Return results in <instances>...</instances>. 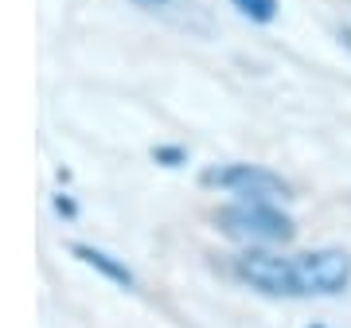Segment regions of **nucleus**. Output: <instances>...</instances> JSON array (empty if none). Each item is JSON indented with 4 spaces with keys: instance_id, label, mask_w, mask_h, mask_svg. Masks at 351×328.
Segmentation results:
<instances>
[{
    "instance_id": "nucleus-1",
    "label": "nucleus",
    "mask_w": 351,
    "mask_h": 328,
    "mask_svg": "<svg viewBox=\"0 0 351 328\" xmlns=\"http://www.w3.org/2000/svg\"><path fill=\"white\" fill-rule=\"evenodd\" d=\"M219 227L230 239H242V242H289L297 235L289 215H281L274 203H254V200L223 207L219 211Z\"/></svg>"
},
{
    "instance_id": "nucleus-4",
    "label": "nucleus",
    "mask_w": 351,
    "mask_h": 328,
    "mask_svg": "<svg viewBox=\"0 0 351 328\" xmlns=\"http://www.w3.org/2000/svg\"><path fill=\"white\" fill-rule=\"evenodd\" d=\"M239 278L250 281L258 293H269V297H301L297 258H281V254L269 250H246L239 258Z\"/></svg>"
},
{
    "instance_id": "nucleus-2",
    "label": "nucleus",
    "mask_w": 351,
    "mask_h": 328,
    "mask_svg": "<svg viewBox=\"0 0 351 328\" xmlns=\"http://www.w3.org/2000/svg\"><path fill=\"white\" fill-rule=\"evenodd\" d=\"M297 285L301 297H336L351 285V258L348 250L324 246L297 258Z\"/></svg>"
},
{
    "instance_id": "nucleus-3",
    "label": "nucleus",
    "mask_w": 351,
    "mask_h": 328,
    "mask_svg": "<svg viewBox=\"0 0 351 328\" xmlns=\"http://www.w3.org/2000/svg\"><path fill=\"white\" fill-rule=\"evenodd\" d=\"M203 184L211 188H226L242 196V200H254V203H277V200H289V184L281 176H274L269 168H258V164H230V168H211L203 172Z\"/></svg>"
},
{
    "instance_id": "nucleus-5",
    "label": "nucleus",
    "mask_w": 351,
    "mask_h": 328,
    "mask_svg": "<svg viewBox=\"0 0 351 328\" xmlns=\"http://www.w3.org/2000/svg\"><path fill=\"white\" fill-rule=\"evenodd\" d=\"M75 254H78V258H82L86 266H94V270H101V274H106L110 281H117V285H125V290L133 285V274H129L125 266H117V262H113L110 254L94 250V246H75Z\"/></svg>"
},
{
    "instance_id": "nucleus-7",
    "label": "nucleus",
    "mask_w": 351,
    "mask_h": 328,
    "mask_svg": "<svg viewBox=\"0 0 351 328\" xmlns=\"http://www.w3.org/2000/svg\"><path fill=\"white\" fill-rule=\"evenodd\" d=\"M133 4H141V8H160V4H168V0H133Z\"/></svg>"
},
{
    "instance_id": "nucleus-8",
    "label": "nucleus",
    "mask_w": 351,
    "mask_h": 328,
    "mask_svg": "<svg viewBox=\"0 0 351 328\" xmlns=\"http://www.w3.org/2000/svg\"><path fill=\"white\" fill-rule=\"evenodd\" d=\"M313 328H324V325H313Z\"/></svg>"
},
{
    "instance_id": "nucleus-6",
    "label": "nucleus",
    "mask_w": 351,
    "mask_h": 328,
    "mask_svg": "<svg viewBox=\"0 0 351 328\" xmlns=\"http://www.w3.org/2000/svg\"><path fill=\"white\" fill-rule=\"evenodd\" d=\"M234 8H239L242 16L258 20V24H269L277 16V0H234Z\"/></svg>"
}]
</instances>
